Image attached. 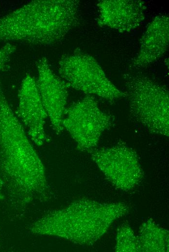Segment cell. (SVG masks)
Masks as SVG:
<instances>
[{
    "instance_id": "6da1fadb",
    "label": "cell",
    "mask_w": 169,
    "mask_h": 252,
    "mask_svg": "<svg viewBox=\"0 0 169 252\" xmlns=\"http://www.w3.org/2000/svg\"><path fill=\"white\" fill-rule=\"evenodd\" d=\"M0 175L12 205L24 210L49 191L43 164L13 111L0 82Z\"/></svg>"
},
{
    "instance_id": "7a4b0ae2",
    "label": "cell",
    "mask_w": 169,
    "mask_h": 252,
    "mask_svg": "<svg viewBox=\"0 0 169 252\" xmlns=\"http://www.w3.org/2000/svg\"><path fill=\"white\" fill-rule=\"evenodd\" d=\"M80 20L79 0H33L0 17V42L53 45L77 27Z\"/></svg>"
},
{
    "instance_id": "3957f363",
    "label": "cell",
    "mask_w": 169,
    "mask_h": 252,
    "mask_svg": "<svg viewBox=\"0 0 169 252\" xmlns=\"http://www.w3.org/2000/svg\"><path fill=\"white\" fill-rule=\"evenodd\" d=\"M124 204H104L83 199L51 211L30 226L33 234L56 236L80 245L96 242L116 219L126 212Z\"/></svg>"
},
{
    "instance_id": "277c9868",
    "label": "cell",
    "mask_w": 169,
    "mask_h": 252,
    "mask_svg": "<svg viewBox=\"0 0 169 252\" xmlns=\"http://www.w3.org/2000/svg\"><path fill=\"white\" fill-rule=\"evenodd\" d=\"M130 113L151 133L169 135V94L166 87L141 75H123Z\"/></svg>"
},
{
    "instance_id": "5b68a950",
    "label": "cell",
    "mask_w": 169,
    "mask_h": 252,
    "mask_svg": "<svg viewBox=\"0 0 169 252\" xmlns=\"http://www.w3.org/2000/svg\"><path fill=\"white\" fill-rule=\"evenodd\" d=\"M58 70L68 86L88 95L109 101L127 96L126 92L119 90L107 78L93 57L79 49L61 56Z\"/></svg>"
},
{
    "instance_id": "8992f818",
    "label": "cell",
    "mask_w": 169,
    "mask_h": 252,
    "mask_svg": "<svg viewBox=\"0 0 169 252\" xmlns=\"http://www.w3.org/2000/svg\"><path fill=\"white\" fill-rule=\"evenodd\" d=\"M62 121L81 151L90 152L97 146L102 133L110 128L113 116L102 111L94 97L88 95L66 109Z\"/></svg>"
},
{
    "instance_id": "52a82bcc",
    "label": "cell",
    "mask_w": 169,
    "mask_h": 252,
    "mask_svg": "<svg viewBox=\"0 0 169 252\" xmlns=\"http://www.w3.org/2000/svg\"><path fill=\"white\" fill-rule=\"evenodd\" d=\"M92 159L106 177L117 188L129 190L142 177L136 153L124 144L95 149L90 151Z\"/></svg>"
},
{
    "instance_id": "ba28073f",
    "label": "cell",
    "mask_w": 169,
    "mask_h": 252,
    "mask_svg": "<svg viewBox=\"0 0 169 252\" xmlns=\"http://www.w3.org/2000/svg\"><path fill=\"white\" fill-rule=\"evenodd\" d=\"M49 64L45 57L37 61L36 84L52 128L56 134H59L63 129L62 121L67 109L68 86L53 72Z\"/></svg>"
},
{
    "instance_id": "9c48e42d",
    "label": "cell",
    "mask_w": 169,
    "mask_h": 252,
    "mask_svg": "<svg viewBox=\"0 0 169 252\" xmlns=\"http://www.w3.org/2000/svg\"><path fill=\"white\" fill-rule=\"evenodd\" d=\"M17 114L25 126L28 134L36 145L45 141V120L48 116L42 104L36 80L30 75L22 80L18 94Z\"/></svg>"
},
{
    "instance_id": "30bf717a",
    "label": "cell",
    "mask_w": 169,
    "mask_h": 252,
    "mask_svg": "<svg viewBox=\"0 0 169 252\" xmlns=\"http://www.w3.org/2000/svg\"><path fill=\"white\" fill-rule=\"evenodd\" d=\"M98 23L121 32L133 31L145 18L146 6L140 0H103L98 4Z\"/></svg>"
},
{
    "instance_id": "8fae6325",
    "label": "cell",
    "mask_w": 169,
    "mask_h": 252,
    "mask_svg": "<svg viewBox=\"0 0 169 252\" xmlns=\"http://www.w3.org/2000/svg\"><path fill=\"white\" fill-rule=\"evenodd\" d=\"M169 42V16H157L149 25L142 36L139 49L132 60L131 66L139 69L157 61L167 50Z\"/></svg>"
},
{
    "instance_id": "7c38bea8",
    "label": "cell",
    "mask_w": 169,
    "mask_h": 252,
    "mask_svg": "<svg viewBox=\"0 0 169 252\" xmlns=\"http://www.w3.org/2000/svg\"><path fill=\"white\" fill-rule=\"evenodd\" d=\"M142 227L137 238L139 250L164 252L168 250V232L161 229L152 221H147Z\"/></svg>"
},
{
    "instance_id": "4fadbf2b",
    "label": "cell",
    "mask_w": 169,
    "mask_h": 252,
    "mask_svg": "<svg viewBox=\"0 0 169 252\" xmlns=\"http://www.w3.org/2000/svg\"><path fill=\"white\" fill-rule=\"evenodd\" d=\"M126 235L124 234L122 228L118 233L117 237V251L133 252L139 250V245L137 238L135 237L133 231L127 227Z\"/></svg>"
},
{
    "instance_id": "5bb4252c",
    "label": "cell",
    "mask_w": 169,
    "mask_h": 252,
    "mask_svg": "<svg viewBox=\"0 0 169 252\" xmlns=\"http://www.w3.org/2000/svg\"><path fill=\"white\" fill-rule=\"evenodd\" d=\"M16 50V47L9 42L0 47V72L9 68L12 55Z\"/></svg>"
},
{
    "instance_id": "9a60e30c",
    "label": "cell",
    "mask_w": 169,
    "mask_h": 252,
    "mask_svg": "<svg viewBox=\"0 0 169 252\" xmlns=\"http://www.w3.org/2000/svg\"><path fill=\"white\" fill-rule=\"evenodd\" d=\"M3 182L1 177V176L0 175V199L1 198L2 195H1V189L3 187Z\"/></svg>"
}]
</instances>
